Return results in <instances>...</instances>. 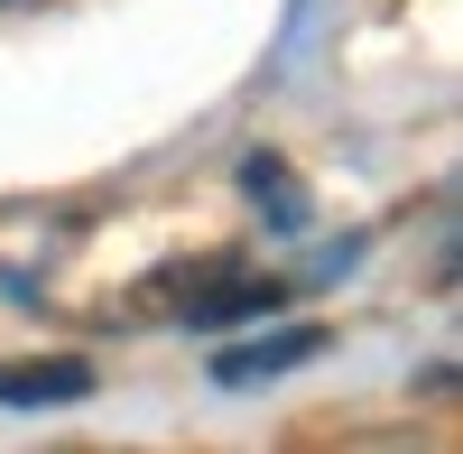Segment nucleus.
<instances>
[{"label":"nucleus","instance_id":"39448f33","mask_svg":"<svg viewBox=\"0 0 463 454\" xmlns=\"http://www.w3.org/2000/svg\"><path fill=\"white\" fill-rule=\"evenodd\" d=\"M0 10H19V0H0Z\"/></svg>","mask_w":463,"mask_h":454},{"label":"nucleus","instance_id":"7ed1b4c3","mask_svg":"<svg viewBox=\"0 0 463 454\" xmlns=\"http://www.w3.org/2000/svg\"><path fill=\"white\" fill-rule=\"evenodd\" d=\"M325 353V325H288V334H260V344H222L213 353V381L222 390H250V381H279V371L316 362Z\"/></svg>","mask_w":463,"mask_h":454},{"label":"nucleus","instance_id":"20e7f679","mask_svg":"<svg viewBox=\"0 0 463 454\" xmlns=\"http://www.w3.org/2000/svg\"><path fill=\"white\" fill-rule=\"evenodd\" d=\"M241 195L279 222V232H306V222H316V204H306V185H297V167L279 158V148H250L241 158Z\"/></svg>","mask_w":463,"mask_h":454},{"label":"nucleus","instance_id":"f03ea898","mask_svg":"<svg viewBox=\"0 0 463 454\" xmlns=\"http://www.w3.org/2000/svg\"><path fill=\"white\" fill-rule=\"evenodd\" d=\"M74 399H93V362H84V353L0 362V408H74Z\"/></svg>","mask_w":463,"mask_h":454},{"label":"nucleus","instance_id":"f257e3e1","mask_svg":"<svg viewBox=\"0 0 463 454\" xmlns=\"http://www.w3.org/2000/svg\"><path fill=\"white\" fill-rule=\"evenodd\" d=\"M288 307V279H269V270H241L232 251H204V260H167V270H148L139 288L111 297V325H269Z\"/></svg>","mask_w":463,"mask_h":454}]
</instances>
